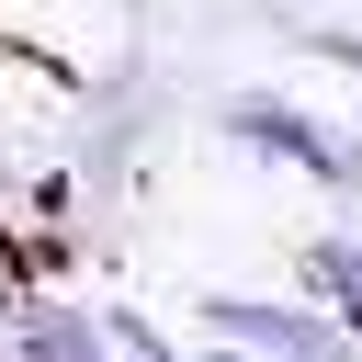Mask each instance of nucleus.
Segmentation results:
<instances>
[{
	"mask_svg": "<svg viewBox=\"0 0 362 362\" xmlns=\"http://www.w3.org/2000/svg\"><path fill=\"white\" fill-rule=\"evenodd\" d=\"M204 362H249V351H215V339H204Z\"/></svg>",
	"mask_w": 362,
	"mask_h": 362,
	"instance_id": "0eeeda50",
	"label": "nucleus"
},
{
	"mask_svg": "<svg viewBox=\"0 0 362 362\" xmlns=\"http://www.w3.org/2000/svg\"><path fill=\"white\" fill-rule=\"evenodd\" d=\"M0 362H113L102 317L57 283H0Z\"/></svg>",
	"mask_w": 362,
	"mask_h": 362,
	"instance_id": "7ed1b4c3",
	"label": "nucleus"
},
{
	"mask_svg": "<svg viewBox=\"0 0 362 362\" xmlns=\"http://www.w3.org/2000/svg\"><path fill=\"white\" fill-rule=\"evenodd\" d=\"M90 317H102L113 362H204V351H181V339H170V328H158V317H147L136 294H113V305H90Z\"/></svg>",
	"mask_w": 362,
	"mask_h": 362,
	"instance_id": "39448f33",
	"label": "nucleus"
},
{
	"mask_svg": "<svg viewBox=\"0 0 362 362\" xmlns=\"http://www.w3.org/2000/svg\"><path fill=\"white\" fill-rule=\"evenodd\" d=\"M124 11H136V23H147V11H158V0H124Z\"/></svg>",
	"mask_w": 362,
	"mask_h": 362,
	"instance_id": "6e6552de",
	"label": "nucleus"
},
{
	"mask_svg": "<svg viewBox=\"0 0 362 362\" xmlns=\"http://www.w3.org/2000/svg\"><path fill=\"white\" fill-rule=\"evenodd\" d=\"M192 328L215 351H249V362H362V339L305 305V294H260V283H204L192 294Z\"/></svg>",
	"mask_w": 362,
	"mask_h": 362,
	"instance_id": "f03ea898",
	"label": "nucleus"
},
{
	"mask_svg": "<svg viewBox=\"0 0 362 362\" xmlns=\"http://www.w3.org/2000/svg\"><path fill=\"white\" fill-rule=\"evenodd\" d=\"M305 57H328L339 79H362V34L351 23H305Z\"/></svg>",
	"mask_w": 362,
	"mask_h": 362,
	"instance_id": "423d86ee",
	"label": "nucleus"
},
{
	"mask_svg": "<svg viewBox=\"0 0 362 362\" xmlns=\"http://www.w3.org/2000/svg\"><path fill=\"white\" fill-rule=\"evenodd\" d=\"M215 136H226L238 158H260V170H294V181L362 204V124H339V113H317V102H294V90L238 79V90L215 102Z\"/></svg>",
	"mask_w": 362,
	"mask_h": 362,
	"instance_id": "f257e3e1",
	"label": "nucleus"
},
{
	"mask_svg": "<svg viewBox=\"0 0 362 362\" xmlns=\"http://www.w3.org/2000/svg\"><path fill=\"white\" fill-rule=\"evenodd\" d=\"M294 272H305L294 294H305V305H328V317H339V328L362 339V226H317Z\"/></svg>",
	"mask_w": 362,
	"mask_h": 362,
	"instance_id": "20e7f679",
	"label": "nucleus"
}]
</instances>
